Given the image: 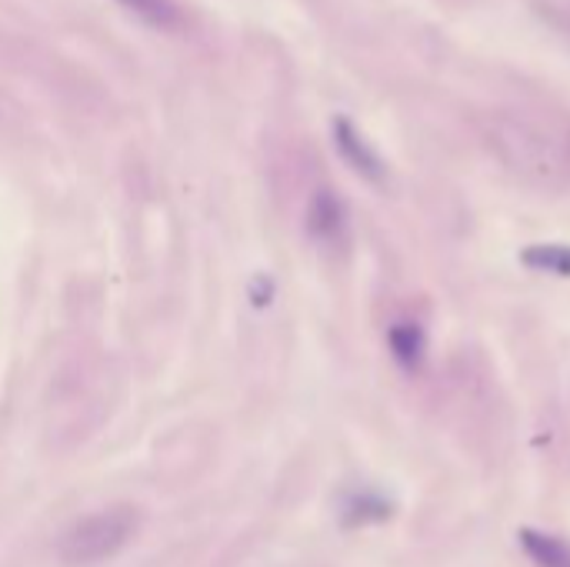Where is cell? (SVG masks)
Wrapping results in <instances>:
<instances>
[{"label":"cell","instance_id":"obj_1","mask_svg":"<svg viewBox=\"0 0 570 567\" xmlns=\"http://www.w3.org/2000/svg\"><path fill=\"white\" fill-rule=\"evenodd\" d=\"M497 161L534 187L570 181V121L540 110H497L484 124Z\"/></svg>","mask_w":570,"mask_h":567},{"label":"cell","instance_id":"obj_4","mask_svg":"<svg viewBox=\"0 0 570 567\" xmlns=\"http://www.w3.org/2000/svg\"><path fill=\"white\" fill-rule=\"evenodd\" d=\"M333 141H337V151L344 157L364 181L371 184H381L384 181V161L377 157V151L361 138V131L351 124V121H333Z\"/></svg>","mask_w":570,"mask_h":567},{"label":"cell","instance_id":"obj_2","mask_svg":"<svg viewBox=\"0 0 570 567\" xmlns=\"http://www.w3.org/2000/svg\"><path fill=\"white\" fill-rule=\"evenodd\" d=\"M138 534L134 508H103L80 517L61 537V560L70 567H94L118 557Z\"/></svg>","mask_w":570,"mask_h":567},{"label":"cell","instance_id":"obj_9","mask_svg":"<svg viewBox=\"0 0 570 567\" xmlns=\"http://www.w3.org/2000/svg\"><path fill=\"white\" fill-rule=\"evenodd\" d=\"M124 4L138 18H144L147 24H157V28H174L180 21V14H177V8L171 4V0H124Z\"/></svg>","mask_w":570,"mask_h":567},{"label":"cell","instance_id":"obj_8","mask_svg":"<svg viewBox=\"0 0 570 567\" xmlns=\"http://www.w3.org/2000/svg\"><path fill=\"white\" fill-rule=\"evenodd\" d=\"M530 11L570 44V0H527Z\"/></svg>","mask_w":570,"mask_h":567},{"label":"cell","instance_id":"obj_7","mask_svg":"<svg viewBox=\"0 0 570 567\" xmlns=\"http://www.w3.org/2000/svg\"><path fill=\"white\" fill-rule=\"evenodd\" d=\"M520 261L530 271L540 274H557V277H570V248L563 244H534L520 254Z\"/></svg>","mask_w":570,"mask_h":567},{"label":"cell","instance_id":"obj_3","mask_svg":"<svg viewBox=\"0 0 570 567\" xmlns=\"http://www.w3.org/2000/svg\"><path fill=\"white\" fill-rule=\"evenodd\" d=\"M307 235L324 248H340L348 241V207L333 190L320 187L307 204Z\"/></svg>","mask_w":570,"mask_h":567},{"label":"cell","instance_id":"obj_6","mask_svg":"<svg viewBox=\"0 0 570 567\" xmlns=\"http://www.w3.org/2000/svg\"><path fill=\"white\" fill-rule=\"evenodd\" d=\"M517 541L537 567H570V547L560 537L534 531V527H520Z\"/></svg>","mask_w":570,"mask_h":567},{"label":"cell","instance_id":"obj_5","mask_svg":"<svg viewBox=\"0 0 570 567\" xmlns=\"http://www.w3.org/2000/svg\"><path fill=\"white\" fill-rule=\"evenodd\" d=\"M387 348H391V358L404 368V371H420L424 368V358H427V337H424V327L417 320H397L391 324L387 330Z\"/></svg>","mask_w":570,"mask_h":567}]
</instances>
